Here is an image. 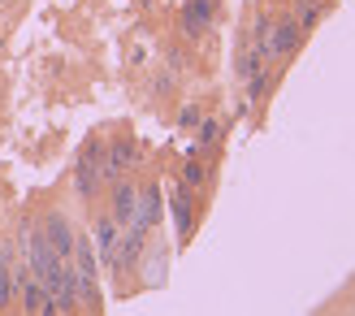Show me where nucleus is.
Instances as JSON below:
<instances>
[{
  "mask_svg": "<svg viewBox=\"0 0 355 316\" xmlns=\"http://www.w3.org/2000/svg\"><path fill=\"white\" fill-rule=\"evenodd\" d=\"M161 221V186H139V208H135V221L130 225H144V230H152V225Z\"/></svg>",
  "mask_w": 355,
  "mask_h": 316,
  "instance_id": "nucleus-9",
  "label": "nucleus"
},
{
  "mask_svg": "<svg viewBox=\"0 0 355 316\" xmlns=\"http://www.w3.org/2000/svg\"><path fill=\"white\" fill-rule=\"evenodd\" d=\"M135 208H139V182L117 178L113 182V221L117 225H130L135 221Z\"/></svg>",
  "mask_w": 355,
  "mask_h": 316,
  "instance_id": "nucleus-7",
  "label": "nucleus"
},
{
  "mask_svg": "<svg viewBox=\"0 0 355 316\" xmlns=\"http://www.w3.org/2000/svg\"><path fill=\"white\" fill-rule=\"evenodd\" d=\"M304 40H308V30L295 22V17H277L273 22V30H269V57H295L299 48H304Z\"/></svg>",
  "mask_w": 355,
  "mask_h": 316,
  "instance_id": "nucleus-2",
  "label": "nucleus"
},
{
  "mask_svg": "<svg viewBox=\"0 0 355 316\" xmlns=\"http://www.w3.org/2000/svg\"><path fill=\"white\" fill-rule=\"evenodd\" d=\"M13 286H17V304H22V312H48V286L31 273V265L13 269Z\"/></svg>",
  "mask_w": 355,
  "mask_h": 316,
  "instance_id": "nucleus-3",
  "label": "nucleus"
},
{
  "mask_svg": "<svg viewBox=\"0 0 355 316\" xmlns=\"http://www.w3.org/2000/svg\"><path fill=\"white\" fill-rule=\"evenodd\" d=\"M100 169H104V143L100 139H92L83 152H78V165H74V191L83 200H92L96 195V186H100Z\"/></svg>",
  "mask_w": 355,
  "mask_h": 316,
  "instance_id": "nucleus-1",
  "label": "nucleus"
},
{
  "mask_svg": "<svg viewBox=\"0 0 355 316\" xmlns=\"http://www.w3.org/2000/svg\"><path fill=\"white\" fill-rule=\"evenodd\" d=\"M204 178H208V169H204V161H195V156H191V161H187V169H182V186H204Z\"/></svg>",
  "mask_w": 355,
  "mask_h": 316,
  "instance_id": "nucleus-13",
  "label": "nucleus"
},
{
  "mask_svg": "<svg viewBox=\"0 0 355 316\" xmlns=\"http://www.w3.org/2000/svg\"><path fill=\"white\" fill-rule=\"evenodd\" d=\"M44 234H48V243H52V252H57L61 260H69V256H74V230H69V221H65L61 213H52V217H44Z\"/></svg>",
  "mask_w": 355,
  "mask_h": 316,
  "instance_id": "nucleus-8",
  "label": "nucleus"
},
{
  "mask_svg": "<svg viewBox=\"0 0 355 316\" xmlns=\"http://www.w3.org/2000/svg\"><path fill=\"white\" fill-rule=\"evenodd\" d=\"M117 238H121V225L113 221V213H109V217H96V225H92V247H96V260H100L104 269L113 265Z\"/></svg>",
  "mask_w": 355,
  "mask_h": 316,
  "instance_id": "nucleus-5",
  "label": "nucleus"
},
{
  "mask_svg": "<svg viewBox=\"0 0 355 316\" xmlns=\"http://www.w3.org/2000/svg\"><path fill=\"white\" fill-rule=\"evenodd\" d=\"M200 152H208V156H217V143H221V121H212V117H204L200 126Z\"/></svg>",
  "mask_w": 355,
  "mask_h": 316,
  "instance_id": "nucleus-10",
  "label": "nucleus"
},
{
  "mask_svg": "<svg viewBox=\"0 0 355 316\" xmlns=\"http://www.w3.org/2000/svg\"><path fill=\"white\" fill-rule=\"evenodd\" d=\"M264 91H269V65H260L252 78H247V100H264Z\"/></svg>",
  "mask_w": 355,
  "mask_h": 316,
  "instance_id": "nucleus-11",
  "label": "nucleus"
},
{
  "mask_svg": "<svg viewBox=\"0 0 355 316\" xmlns=\"http://www.w3.org/2000/svg\"><path fill=\"white\" fill-rule=\"evenodd\" d=\"M316 17H321V5H316V0H295V22L304 30H312Z\"/></svg>",
  "mask_w": 355,
  "mask_h": 316,
  "instance_id": "nucleus-12",
  "label": "nucleus"
},
{
  "mask_svg": "<svg viewBox=\"0 0 355 316\" xmlns=\"http://www.w3.org/2000/svg\"><path fill=\"white\" fill-rule=\"evenodd\" d=\"M169 213H173V225H178V238H191L195 230V204H191V186H173L169 191Z\"/></svg>",
  "mask_w": 355,
  "mask_h": 316,
  "instance_id": "nucleus-6",
  "label": "nucleus"
},
{
  "mask_svg": "<svg viewBox=\"0 0 355 316\" xmlns=\"http://www.w3.org/2000/svg\"><path fill=\"white\" fill-rule=\"evenodd\" d=\"M182 126H187V130L200 126V109H195V104H187V109H182Z\"/></svg>",
  "mask_w": 355,
  "mask_h": 316,
  "instance_id": "nucleus-14",
  "label": "nucleus"
},
{
  "mask_svg": "<svg viewBox=\"0 0 355 316\" xmlns=\"http://www.w3.org/2000/svg\"><path fill=\"white\" fill-rule=\"evenodd\" d=\"M135 161H139V143H135V139H117L113 148H104V169H100V178H104V182H117L126 169H135Z\"/></svg>",
  "mask_w": 355,
  "mask_h": 316,
  "instance_id": "nucleus-4",
  "label": "nucleus"
}]
</instances>
